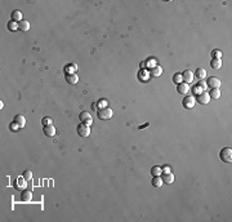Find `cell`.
<instances>
[{
  "mask_svg": "<svg viewBox=\"0 0 232 222\" xmlns=\"http://www.w3.org/2000/svg\"><path fill=\"white\" fill-rule=\"evenodd\" d=\"M219 158L222 159V161H224V163H231L232 161V149L231 147L222 149L219 153Z\"/></svg>",
  "mask_w": 232,
  "mask_h": 222,
  "instance_id": "obj_1",
  "label": "cell"
},
{
  "mask_svg": "<svg viewBox=\"0 0 232 222\" xmlns=\"http://www.w3.org/2000/svg\"><path fill=\"white\" fill-rule=\"evenodd\" d=\"M76 131H78V134L80 137H89V134H90V127L87 125V124H84V123H80L78 128H76Z\"/></svg>",
  "mask_w": 232,
  "mask_h": 222,
  "instance_id": "obj_2",
  "label": "cell"
},
{
  "mask_svg": "<svg viewBox=\"0 0 232 222\" xmlns=\"http://www.w3.org/2000/svg\"><path fill=\"white\" fill-rule=\"evenodd\" d=\"M182 105H183V107H185V109H187V110L193 109V107H195V105H196V98H195L193 96H186L185 98H183V101H182Z\"/></svg>",
  "mask_w": 232,
  "mask_h": 222,
  "instance_id": "obj_3",
  "label": "cell"
},
{
  "mask_svg": "<svg viewBox=\"0 0 232 222\" xmlns=\"http://www.w3.org/2000/svg\"><path fill=\"white\" fill-rule=\"evenodd\" d=\"M98 118L101 120H109L112 118V110L110 107H102L98 110Z\"/></svg>",
  "mask_w": 232,
  "mask_h": 222,
  "instance_id": "obj_4",
  "label": "cell"
},
{
  "mask_svg": "<svg viewBox=\"0 0 232 222\" xmlns=\"http://www.w3.org/2000/svg\"><path fill=\"white\" fill-rule=\"evenodd\" d=\"M220 84H222V82H220L218 78H215V76L209 78V80L206 82V85L209 86V88H212V89H219Z\"/></svg>",
  "mask_w": 232,
  "mask_h": 222,
  "instance_id": "obj_5",
  "label": "cell"
},
{
  "mask_svg": "<svg viewBox=\"0 0 232 222\" xmlns=\"http://www.w3.org/2000/svg\"><path fill=\"white\" fill-rule=\"evenodd\" d=\"M79 119H80V122L84 123V124H87V125L90 127V124L93 123V119H92L90 116V114L87 112V111H83V112H80V115H79Z\"/></svg>",
  "mask_w": 232,
  "mask_h": 222,
  "instance_id": "obj_6",
  "label": "cell"
},
{
  "mask_svg": "<svg viewBox=\"0 0 232 222\" xmlns=\"http://www.w3.org/2000/svg\"><path fill=\"white\" fill-rule=\"evenodd\" d=\"M196 101L199 102V104L201 105H208L210 102V97H209V93H206V92H203V93L197 94V98Z\"/></svg>",
  "mask_w": 232,
  "mask_h": 222,
  "instance_id": "obj_7",
  "label": "cell"
},
{
  "mask_svg": "<svg viewBox=\"0 0 232 222\" xmlns=\"http://www.w3.org/2000/svg\"><path fill=\"white\" fill-rule=\"evenodd\" d=\"M182 80H183V83H186V84H191L193 82V72L191 70H186V71L182 74Z\"/></svg>",
  "mask_w": 232,
  "mask_h": 222,
  "instance_id": "obj_8",
  "label": "cell"
},
{
  "mask_svg": "<svg viewBox=\"0 0 232 222\" xmlns=\"http://www.w3.org/2000/svg\"><path fill=\"white\" fill-rule=\"evenodd\" d=\"M190 86H188V84L186 83H179L177 84V92L179 94H188V92H190Z\"/></svg>",
  "mask_w": 232,
  "mask_h": 222,
  "instance_id": "obj_9",
  "label": "cell"
},
{
  "mask_svg": "<svg viewBox=\"0 0 232 222\" xmlns=\"http://www.w3.org/2000/svg\"><path fill=\"white\" fill-rule=\"evenodd\" d=\"M161 178H163V182L166 183V185H171L174 182V174L170 172H165Z\"/></svg>",
  "mask_w": 232,
  "mask_h": 222,
  "instance_id": "obj_10",
  "label": "cell"
},
{
  "mask_svg": "<svg viewBox=\"0 0 232 222\" xmlns=\"http://www.w3.org/2000/svg\"><path fill=\"white\" fill-rule=\"evenodd\" d=\"M27 181L25 180V177L22 176V177H18L17 178V182H16V189H18V190H21V191H23L25 189H26V186H27V183H26Z\"/></svg>",
  "mask_w": 232,
  "mask_h": 222,
  "instance_id": "obj_11",
  "label": "cell"
},
{
  "mask_svg": "<svg viewBox=\"0 0 232 222\" xmlns=\"http://www.w3.org/2000/svg\"><path fill=\"white\" fill-rule=\"evenodd\" d=\"M43 132H44V134H45V136H48V137H53V136H54V134L57 133V131H56L54 125L43 127Z\"/></svg>",
  "mask_w": 232,
  "mask_h": 222,
  "instance_id": "obj_12",
  "label": "cell"
},
{
  "mask_svg": "<svg viewBox=\"0 0 232 222\" xmlns=\"http://www.w3.org/2000/svg\"><path fill=\"white\" fill-rule=\"evenodd\" d=\"M193 78H196L199 80H204L205 78H206V70L203 69V67L197 69L196 71H195V74H193Z\"/></svg>",
  "mask_w": 232,
  "mask_h": 222,
  "instance_id": "obj_13",
  "label": "cell"
},
{
  "mask_svg": "<svg viewBox=\"0 0 232 222\" xmlns=\"http://www.w3.org/2000/svg\"><path fill=\"white\" fill-rule=\"evenodd\" d=\"M21 200L25 203H30L32 200V192L29 190H23L22 194H21Z\"/></svg>",
  "mask_w": 232,
  "mask_h": 222,
  "instance_id": "obj_14",
  "label": "cell"
},
{
  "mask_svg": "<svg viewBox=\"0 0 232 222\" xmlns=\"http://www.w3.org/2000/svg\"><path fill=\"white\" fill-rule=\"evenodd\" d=\"M13 122L17 124L19 128H23V127L26 125V119H25L23 115H16L14 119H13Z\"/></svg>",
  "mask_w": 232,
  "mask_h": 222,
  "instance_id": "obj_15",
  "label": "cell"
},
{
  "mask_svg": "<svg viewBox=\"0 0 232 222\" xmlns=\"http://www.w3.org/2000/svg\"><path fill=\"white\" fill-rule=\"evenodd\" d=\"M10 18H12V21H14V22H21V21H22V13H21V10H18V9L13 10V12L10 13Z\"/></svg>",
  "mask_w": 232,
  "mask_h": 222,
  "instance_id": "obj_16",
  "label": "cell"
},
{
  "mask_svg": "<svg viewBox=\"0 0 232 222\" xmlns=\"http://www.w3.org/2000/svg\"><path fill=\"white\" fill-rule=\"evenodd\" d=\"M66 80L68 84H78L79 78L76 74H66Z\"/></svg>",
  "mask_w": 232,
  "mask_h": 222,
  "instance_id": "obj_17",
  "label": "cell"
},
{
  "mask_svg": "<svg viewBox=\"0 0 232 222\" xmlns=\"http://www.w3.org/2000/svg\"><path fill=\"white\" fill-rule=\"evenodd\" d=\"M18 30L21 31H29L30 30V22L29 21H26V19H22L21 22H18Z\"/></svg>",
  "mask_w": 232,
  "mask_h": 222,
  "instance_id": "obj_18",
  "label": "cell"
},
{
  "mask_svg": "<svg viewBox=\"0 0 232 222\" xmlns=\"http://www.w3.org/2000/svg\"><path fill=\"white\" fill-rule=\"evenodd\" d=\"M210 66H212L214 70H219L220 67H222V59L220 58H213L212 61H210Z\"/></svg>",
  "mask_w": 232,
  "mask_h": 222,
  "instance_id": "obj_19",
  "label": "cell"
},
{
  "mask_svg": "<svg viewBox=\"0 0 232 222\" xmlns=\"http://www.w3.org/2000/svg\"><path fill=\"white\" fill-rule=\"evenodd\" d=\"M163 185H164L163 178H161L160 176H155L154 180H152V186H154V187H161Z\"/></svg>",
  "mask_w": 232,
  "mask_h": 222,
  "instance_id": "obj_20",
  "label": "cell"
},
{
  "mask_svg": "<svg viewBox=\"0 0 232 222\" xmlns=\"http://www.w3.org/2000/svg\"><path fill=\"white\" fill-rule=\"evenodd\" d=\"M163 74V69H161V66H154L152 67V70H151V75H152V76H160V75Z\"/></svg>",
  "mask_w": 232,
  "mask_h": 222,
  "instance_id": "obj_21",
  "label": "cell"
},
{
  "mask_svg": "<svg viewBox=\"0 0 232 222\" xmlns=\"http://www.w3.org/2000/svg\"><path fill=\"white\" fill-rule=\"evenodd\" d=\"M209 97L212 100H218L220 97V90L219 89H212L209 92Z\"/></svg>",
  "mask_w": 232,
  "mask_h": 222,
  "instance_id": "obj_22",
  "label": "cell"
},
{
  "mask_svg": "<svg viewBox=\"0 0 232 222\" xmlns=\"http://www.w3.org/2000/svg\"><path fill=\"white\" fill-rule=\"evenodd\" d=\"M7 27H8L9 31H16V30H18V23L10 19L9 22H8V25H7Z\"/></svg>",
  "mask_w": 232,
  "mask_h": 222,
  "instance_id": "obj_23",
  "label": "cell"
},
{
  "mask_svg": "<svg viewBox=\"0 0 232 222\" xmlns=\"http://www.w3.org/2000/svg\"><path fill=\"white\" fill-rule=\"evenodd\" d=\"M41 124L43 127H48V125H53V119L49 118V116H45L41 119Z\"/></svg>",
  "mask_w": 232,
  "mask_h": 222,
  "instance_id": "obj_24",
  "label": "cell"
},
{
  "mask_svg": "<svg viewBox=\"0 0 232 222\" xmlns=\"http://www.w3.org/2000/svg\"><path fill=\"white\" fill-rule=\"evenodd\" d=\"M161 173H163V172H161V168H160V167L154 165L152 168H151V174H152L154 177H155V176H160Z\"/></svg>",
  "mask_w": 232,
  "mask_h": 222,
  "instance_id": "obj_25",
  "label": "cell"
},
{
  "mask_svg": "<svg viewBox=\"0 0 232 222\" xmlns=\"http://www.w3.org/2000/svg\"><path fill=\"white\" fill-rule=\"evenodd\" d=\"M173 82L175 84H179V83H183V80H182V74H174L173 75Z\"/></svg>",
  "mask_w": 232,
  "mask_h": 222,
  "instance_id": "obj_26",
  "label": "cell"
},
{
  "mask_svg": "<svg viewBox=\"0 0 232 222\" xmlns=\"http://www.w3.org/2000/svg\"><path fill=\"white\" fill-rule=\"evenodd\" d=\"M23 177L26 181H31L32 180V172L31 171H25L23 172Z\"/></svg>",
  "mask_w": 232,
  "mask_h": 222,
  "instance_id": "obj_27",
  "label": "cell"
},
{
  "mask_svg": "<svg viewBox=\"0 0 232 222\" xmlns=\"http://www.w3.org/2000/svg\"><path fill=\"white\" fill-rule=\"evenodd\" d=\"M97 105H98V109H102V107H107V100H106V98H102V100H99L98 102H97Z\"/></svg>",
  "mask_w": 232,
  "mask_h": 222,
  "instance_id": "obj_28",
  "label": "cell"
},
{
  "mask_svg": "<svg viewBox=\"0 0 232 222\" xmlns=\"http://www.w3.org/2000/svg\"><path fill=\"white\" fill-rule=\"evenodd\" d=\"M192 92H193V93H195V94H200V93H203V92H204V89L201 88V86L200 85H195V86H193V89H192Z\"/></svg>",
  "mask_w": 232,
  "mask_h": 222,
  "instance_id": "obj_29",
  "label": "cell"
},
{
  "mask_svg": "<svg viewBox=\"0 0 232 222\" xmlns=\"http://www.w3.org/2000/svg\"><path fill=\"white\" fill-rule=\"evenodd\" d=\"M212 56H213V58H222V52L219 49H214L212 52Z\"/></svg>",
  "mask_w": 232,
  "mask_h": 222,
  "instance_id": "obj_30",
  "label": "cell"
},
{
  "mask_svg": "<svg viewBox=\"0 0 232 222\" xmlns=\"http://www.w3.org/2000/svg\"><path fill=\"white\" fill-rule=\"evenodd\" d=\"M9 128H10V131H13V132H17L18 129H19V127H18V125H17V124H16L14 122H13V123H10Z\"/></svg>",
  "mask_w": 232,
  "mask_h": 222,
  "instance_id": "obj_31",
  "label": "cell"
},
{
  "mask_svg": "<svg viewBox=\"0 0 232 222\" xmlns=\"http://www.w3.org/2000/svg\"><path fill=\"white\" fill-rule=\"evenodd\" d=\"M199 85H200V86H201V88H203L204 90L208 88V85H206V82H205V80H200V82H199Z\"/></svg>",
  "mask_w": 232,
  "mask_h": 222,
  "instance_id": "obj_32",
  "label": "cell"
},
{
  "mask_svg": "<svg viewBox=\"0 0 232 222\" xmlns=\"http://www.w3.org/2000/svg\"><path fill=\"white\" fill-rule=\"evenodd\" d=\"M92 109H93V110H97V111H98V110H99V109H98V105H97V104H95V102H94V104H93V105H92Z\"/></svg>",
  "mask_w": 232,
  "mask_h": 222,
  "instance_id": "obj_33",
  "label": "cell"
},
{
  "mask_svg": "<svg viewBox=\"0 0 232 222\" xmlns=\"http://www.w3.org/2000/svg\"><path fill=\"white\" fill-rule=\"evenodd\" d=\"M163 169H164L165 172H170V168H169V167H166V165H165V167L163 168Z\"/></svg>",
  "mask_w": 232,
  "mask_h": 222,
  "instance_id": "obj_34",
  "label": "cell"
},
{
  "mask_svg": "<svg viewBox=\"0 0 232 222\" xmlns=\"http://www.w3.org/2000/svg\"><path fill=\"white\" fill-rule=\"evenodd\" d=\"M146 66V62H141V69H143Z\"/></svg>",
  "mask_w": 232,
  "mask_h": 222,
  "instance_id": "obj_35",
  "label": "cell"
}]
</instances>
